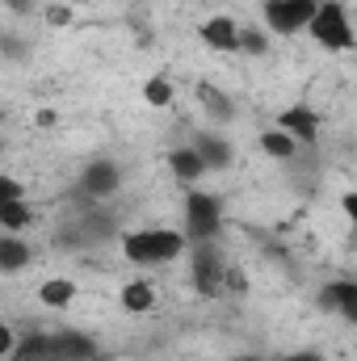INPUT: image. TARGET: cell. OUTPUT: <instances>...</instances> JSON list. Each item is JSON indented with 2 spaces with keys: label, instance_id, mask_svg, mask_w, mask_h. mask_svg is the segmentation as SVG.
I'll return each mask as SVG.
<instances>
[{
  "label": "cell",
  "instance_id": "6da1fadb",
  "mask_svg": "<svg viewBox=\"0 0 357 361\" xmlns=\"http://www.w3.org/2000/svg\"><path fill=\"white\" fill-rule=\"evenodd\" d=\"M185 248H189L185 231H173V227H139L122 235V257L135 265H169Z\"/></svg>",
  "mask_w": 357,
  "mask_h": 361
},
{
  "label": "cell",
  "instance_id": "7a4b0ae2",
  "mask_svg": "<svg viewBox=\"0 0 357 361\" xmlns=\"http://www.w3.org/2000/svg\"><path fill=\"white\" fill-rule=\"evenodd\" d=\"M223 231V197L206 193V189H189L185 193V240L193 244H214Z\"/></svg>",
  "mask_w": 357,
  "mask_h": 361
},
{
  "label": "cell",
  "instance_id": "3957f363",
  "mask_svg": "<svg viewBox=\"0 0 357 361\" xmlns=\"http://www.w3.org/2000/svg\"><path fill=\"white\" fill-rule=\"evenodd\" d=\"M307 34L324 51H353L357 47V30H353V21H349V8L341 0H320V13H315V21H311Z\"/></svg>",
  "mask_w": 357,
  "mask_h": 361
},
{
  "label": "cell",
  "instance_id": "277c9868",
  "mask_svg": "<svg viewBox=\"0 0 357 361\" xmlns=\"http://www.w3.org/2000/svg\"><path fill=\"white\" fill-rule=\"evenodd\" d=\"M227 261L214 244H193L189 248V277H193V290L202 298H223L227 294Z\"/></svg>",
  "mask_w": 357,
  "mask_h": 361
},
{
  "label": "cell",
  "instance_id": "5b68a950",
  "mask_svg": "<svg viewBox=\"0 0 357 361\" xmlns=\"http://www.w3.org/2000/svg\"><path fill=\"white\" fill-rule=\"evenodd\" d=\"M315 13H320V0H265V4H261L265 25L273 34H282V38L311 30Z\"/></svg>",
  "mask_w": 357,
  "mask_h": 361
},
{
  "label": "cell",
  "instance_id": "8992f818",
  "mask_svg": "<svg viewBox=\"0 0 357 361\" xmlns=\"http://www.w3.org/2000/svg\"><path fill=\"white\" fill-rule=\"evenodd\" d=\"M122 189V169L114 160H89L85 173H80V193L92 202H109L114 193Z\"/></svg>",
  "mask_w": 357,
  "mask_h": 361
},
{
  "label": "cell",
  "instance_id": "52a82bcc",
  "mask_svg": "<svg viewBox=\"0 0 357 361\" xmlns=\"http://www.w3.org/2000/svg\"><path fill=\"white\" fill-rule=\"evenodd\" d=\"M202 42L210 47V51H219V55H231V51H240V25H236V17L231 13H210L206 21H202Z\"/></svg>",
  "mask_w": 357,
  "mask_h": 361
},
{
  "label": "cell",
  "instance_id": "ba28073f",
  "mask_svg": "<svg viewBox=\"0 0 357 361\" xmlns=\"http://www.w3.org/2000/svg\"><path fill=\"white\" fill-rule=\"evenodd\" d=\"M320 307L341 315V319H349L357 328V281H328L320 290Z\"/></svg>",
  "mask_w": 357,
  "mask_h": 361
},
{
  "label": "cell",
  "instance_id": "9c48e42d",
  "mask_svg": "<svg viewBox=\"0 0 357 361\" xmlns=\"http://www.w3.org/2000/svg\"><path fill=\"white\" fill-rule=\"evenodd\" d=\"M277 126L282 130H290L298 143H315L320 139V114L311 109V105H290V109H282V118H277Z\"/></svg>",
  "mask_w": 357,
  "mask_h": 361
},
{
  "label": "cell",
  "instance_id": "30bf717a",
  "mask_svg": "<svg viewBox=\"0 0 357 361\" xmlns=\"http://www.w3.org/2000/svg\"><path fill=\"white\" fill-rule=\"evenodd\" d=\"M97 357H101V349H97V341L85 336V332L68 328V332L55 336V361H97Z\"/></svg>",
  "mask_w": 357,
  "mask_h": 361
},
{
  "label": "cell",
  "instance_id": "8fae6325",
  "mask_svg": "<svg viewBox=\"0 0 357 361\" xmlns=\"http://www.w3.org/2000/svg\"><path fill=\"white\" fill-rule=\"evenodd\" d=\"M193 147L202 152V160H206V169L210 173H223V169H231V143L223 139V135H214V130H202L198 139H193Z\"/></svg>",
  "mask_w": 357,
  "mask_h": 361
},
{
  "label": "cell",
  "instance_id": "7c38bea8",
  "mask_svg": "<svg viewBox=\"0 0 357 361\" xmlns=\"http://www.w3.org/2000/svg\"><path fill=\"white\" fill-rule=\"evenodd\" d=\"M169 169H173V177L185 180V185H193V180H202L210 169H206V160H202V152L189 143V147H173L169 152Z\"/></svg>",
  "mask_w": 357,
  "mask_h": 361
},
{
  "label": "cell",
  "instance_id": "4fadbf2b",
  "mask_svg": "<svg viewBox=\"0 0 357 361\" xmlns=\"http://www.w3.org/2000/svg\"><path fill=\"white\" fill-rule=\"evenodd\" d=\"M4 361H55V336H47V332H30V336L17 341V349H13Z\"/></svg>",
  "mask_w": 357,
  "mask_h": 361
},
{
  "label": "cell",
  "instance_id": "5bb4252c",
  "mask_svg": "<svg viewBox=\"0 0 357 361\" xmlns=\"http://www.w3.org/2000/svg\"><path fill=\"white\" fill-rule=\"evenodd\" d=\"M118 302H122L126 315H147L156 307V290H152V281H126L122 294H118Z\"/></svg>",
  "mask_w": 357,
  "mask_h": 361
},
{
  "label": "cell",
  "instance_id": "9a60e30c",
  "mask_svg": "<svg viewBox=\"0 0 357 361\" xmlns=\"http://www.w3.org/2000/svg\"><path fill=\"white\" fill-rule=\"evenodd\" d=\"M30 244L21 240V235H13V231H4L0 235V273H17V269H25L30 265Z\"/></svg>",
  "mask_w": 357,
  "mask_h": 361
},
{
  "label": "cell",
  "instance_id": "2e32d148",
  "mask_svg": "<svg viewBox=\"0 0 357 361\" xmlns=\"http://www.w3.org/2000/svg\"><path fill=\"white\" fill-rule=\"evenodd\" d=\"M72 298H76V281H68V277H47V281L38 286V302L51 307V311L72 307Z\"/></svg>",
  "mask_w": 357,
  "mask_h": 361
},
{
  "label": "cell",
  "instance_id": "e0dca14e",
  "mask_svg": "<svg viewBox=\"0 0 357 361\" xmlns=\"http://www.w3.org/2000/svg\"><path fill=\"white\" fill-rule=\"evenodd\" d=\"M298 147H303V143H298L290 130H282V126L261 135V152H265L269 160H294V156H298Z\"/></svg>",
  "mask_w": 357,
  "mask_h": 361
},
{
  "label": "cell",
  "instance_id": "ac0fdd59",
  "mask_svg": "<svg viewBox=\"0 0 357 361\" xmlns=\"http://www.w3.org/2000/svg\"><path fill=\"white\" fill-rule=\"evenodd\" d=\"M34 223V206L25 202V197H17V202H0V227L4 231H21V227H30Z\"/></svg>",
  "mask_w": 357,
  "mask_h": 361
},
{
  "label": "cell",
  "instance_id": "d6986e66",
  "mask_svg": "<svg viewBox=\"0 0 357 361\" xmlns=\"http://www.w3.org/2000/svg\"><path fill=\"white\" fill-rule=\"evenodd\" d=\"M143 101H147L152 109H169V105H173V80H169V76H152V80L143 85Z\"/></svg>",
  "mask_w": 357,
  "mask_h": 361
},
{
  "label": "cell",
  "instance_id": "ffe728a7",
  "mask_svg": "<svg viewBox=\"0 0 357 361\" xmlns=\"http://www.w3.org/2000/svg\"><path fill=\"white\" fill-rule=\"evenodd\" d=\"M198 101L206 105V114H210V118H219V122H227V118H231V101H227L219 89H210V85H198Z\"/></svg>",
  "mask_w": 357,
  "mask_h": 361
},
{
  "label": "cell",
  "instance_id": "44dd1931",
  "mask_svg": "<svg viewBox=\"0 0 357 361\" xmlns=\"http://www.w3.org/2000/svg\"><path fill=\"white\" fill-rule=\"evenodd\" d=\"M240 51H244V55H265L269 51L265 34H261V30H244V34H240Z\"/></svg>",
  "mask_w": 357,
  "mask_h": 361
},
{
  "label": "cell",
  "instance_id": "7402d4cb",
  "mask_svg": "<svg viewBox=\"0 0 357 361\" xmlns=\"http://www.w3.org/2000/svg\"><path fill=\"white\" fill-rule=\"evenodd\" d=\"M17 197H25L21 180L17 177H0V202H17Z\"/></svg>",
  "mask_w": 357,
  "mask_h": 361
},
{
  "label": "cell",
  "instance_id": "603a6c76",
  "mask_svg": "<svg viewBox=\"0 0 357 361\" xmlns=\"http://www.w3.org/2000/svg\"><path fill=\"white\" fill-rule=\"evenodd\" d=\"M68 21H72V8H68V4H47V25L59 30V25H68Z\"/></svg>",
  "mask_w": 357,
  "mask_h": 361
},
{
  "label": "cell",
  "instance_id": "cb8c5ba5",
  "mask_svg": "<svg viewBox=\"0 0 357 361\" xmlns=\"http://www.w3.org/2000/svg\"><path fill=\"white\" fill-rule=\"evenodd\" d=\"M341 214L349 219V231H353V240H357V189H353V193H345V197H341Z\"/></svg>",
  "mask_w": 357,
  "mask_h": 361
},
{
  "label": "cell",
  "instance_id": "d4e9b609",
  "mask_svg": "<svg viewBox=\"0 0 357 361\" xmlns=\"http://www.w3.org/2000/svg\"><path fill=\"white\" fill-rule=\"evenodd\" d=\"M227 294H248V277H244V269H227Z\"/></svg>",
  "mask_w": 357,
  "mask_h": 361
},
{
  "label": "cell",
  "instance_id": "484cf974",
  "mask_svg": "<svg viewBox=\"0 0 357 361\" xmlns=\"http://www.w3.org/2000/svg\"><path fill=\"white\" fill-rule=\"evenodd\" d=\"M17 349V336H13V328L8 324H0V357H8Z\"/></svg>",
  "mask_w": 357,
  "mask_h": 361
},
{
  "label": "cell",
  "instance_id": "4316f807",
  "mask_svg": "<svg viewBox=\"0 0 357 361\" xmlns=\"http://www.w3.org/2000/svg\"><path fill=\"white\" fill-rule=\"evenodd\" d=\"M282 361H328L320 349H294V353H286Z\"/></svg>",
  "mask_w": 357,
  "mask_h": 361
},
{
  "label": "cell",
  "instance_id": "83f0119b",
  "mask_svg": "<svg viewBox=\"0 0 357 361\" xmlns=\"http://www.w3.org/2000/svg\"><path fill=\"white\" fill-rule=\"evenodd\" d=\"M38 126H55V109H38Z\"/></svg>",
  "mask_w": 357,
  "mask_h": 361
},
{
  "label": "cell",
  "instance_id": "f1b7e54d",
  "mask_svg": "<svg viewBox=\"0 0 357 361\" xmlns=\"http://www.w3.org/2000/svg\"><path fill=\"white\" fill-rule=\"evenodd\" d=\"M231 361H269V357H261V353H236Z\"/></svg>",
  "mask_w": 357,
  "mask_h": 361
},
{
  "label": "cell",
  "instance_id": "f546056e",
  "mask_svg": "<svg viewBox=\"0 0 357 361\" xmlns=\"http://www.w3.org/2000/svg\"><path fill=\"white\" fill-rule=\"evenodd\" d=\"M8 8H30V0H4Z\"/></svg>",
  "mask_w": 357,
  "mask_h": 361
}]
</instances>
